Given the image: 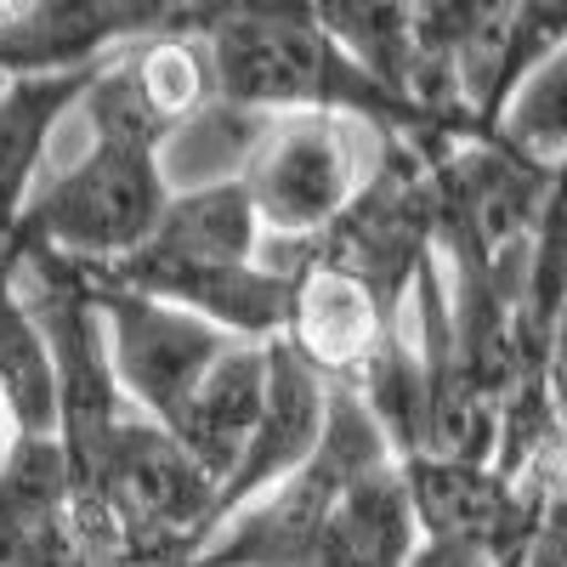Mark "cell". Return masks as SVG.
<instances>
[{
	"mask_svg": "<svg viewBox=\"0 0 567 567\" xmlns=\"http://www.w3.org/2000/svg\"><path fill=\"white\" fill-rule=\"evenodd\" d=\"M12 443H18V432H12V414H7V403H0V465H7Z\"/></svg>",
	"mask_w": 567,
	"mask_h": 567,
	"instance_id": "20",
	"label": "cell"
},
{
	"mask_svg": "<svg viewBox=\"0 0 567 567\" xmlns=\"http://www.w3.org/2000/svg\"><path fill=\"white\" fill-rule=\"evenodd\" d=\"M323 425H329V381L301 352L272 341L267 347V403H261V420H256V432H250L239 465H233V477L216 488L210 539L245 505H256L261 494H272L284 477H296V471L318 454Z\"/></svg>",
	"mask_w": 567,
	"mask_h": 567,
	"instance_id": "7",
	"label": "cell"
},
{
	"mask_svg": "<svg viewBox=\"0 0 567 567\" xmlns=\"http://www.w3.org/2000/svg\"><path fill=\"white\" fill-rule=\"evenodd\" d=\"M267 347L272 341H233L216 358V369L194 386V398L165 420V432L194 454V465L205 471L216 488L233 477V465H239V454H245V443L256 432V420H261V403H267Z\"/></svg>",
	"mask_w": 567,
	"mask_h": 567,
	"instance_id": "10",
	"label": "cell"
},
{
	"mask_svg": "<svg viewBox=\"0 0 567 567\" xmlns=\"http://www.w3.org/2000/svg\"><path fill=\"white\" fill-rule=\"evenodd\" d=\"M567 301V159L550 165V199L528 250V318L539 329V341L550 336V318Z\"/></svg>",
	"mask_w": 567,
	"mask_h": 567,
	"instance_id": "16",
	"label": "cell"
},
{
	"mask_svg": "<svg viewBox=\"0 0 567 567\" xmlns=\"http://www.w3.org/2000/svg\"><path fill=\"white\" fill-rule=\"evenodd\" d=\"M29 7H34V0H0V29H7V23H18Z\"/></svg>",
	"mask_w": 567,
	"mask_h": 567,
	"instance_id": "21",
	"label": "cell"
},
{
	"mask_svg": "<svg viewBox=\"0 0 567 567\" xmlns=\"http://www.w3.org/2000/svg\"><path fill=\"white\" fill-rule=\"evenodd\" d=\"M386 131L352 114H261L245 131L239 187L267 233V245H307L329 233L369 187L386 154Z\"/></svg>",
	"mask_w": 567,
	"mask_h": 567,
	"instance_id": "3",
	"label": "cell"
},
{
	"mask_svg": "<svg viewBox=\"0 0 567 567\" xmlns=\"http://www.w3.org/2000/svg\"><path fill=\"white\" fill-rule=\"evenodd\" d=\"M103 80L114 85V97L142 120L154 125L165 142L194 125L199 114L216 109V69L199 34H182V29H159V34H142L131 40L125 52L109 58Z\"/></svg>",
	"mask_w": 567,
	"mask_h": 567,
	"instance_id": "11",
	"label": "cell"
},
{
	"mask_svg": "<svg viewBox=\"0 0 567 567\" xmlns=\"http://www.w3.org/2000/svg\"><path fill=\"white\" fill-rule=\"evenodd\" d=\"M80 114L91 120V148L29 199L18 239L45 245L80 267H114L148 245L176 194L165 171V136L97 91H85Z\"/></svg>",
	"mask_w": 567,
	"mask_h": 567,
	"instance_id": "2",
	"label": "cell"
},
{
	"mask_svg": "<svg viewBox=\"0 0 567 567\" xmlns=\"http://www.w3.org/2000/svg\"><path fill=\"white\" fill-rule=\"evenodd\" d=\"M171 7H187V0H171Z\"/></svg>",
	"mask_w": 567,
	"mask_h": 567,
	"instance_id": "23",
	"label": "cell"
},
{
	"mask_svg": "<svg viewBox=\"0 0 567 567\" xmlns=\"http://www.w3.org/2000/svg\"><path fill=\"white\" fill-rule=\"evenodd\" d=\"M561 45H567V0H516L505 63H499V85H494V120H499L511 91L523 85L550 52H561ZM494 120H488V131H494Z\"/></svg>",
	"mask_w": 567,
	"mask_h": 567,
	"instance_id": "17",
	"label": "cell"
},
{
	"mask_svg": "<svg viewBox=\"0 0 567 567\" xmlns=\"http://www.w3.org/2000/svg\"><path fill=\"white\" fill-rule=\"evenodd\" d=\"M437 194V256L449 261H516L534 250L550 199V165L483 131L449 142L432 159Z\"/></svg>",
	"mask_w": 567,
	"mask_h": 567,
	"instance_id": "4",
	"label": "cell"
},
{
	"mask_svg": "<svg viewBox=\"0 0 567 567\" xmlns=\"http://www.w3.org/2000/svg\"><path fill=\"white\" fill-rule=\"evenodd\" d=\"M91 284H97V307H103L109 352H114V381H120L125 403L165 425L239 336H227L210 318L171 307L159 296L125 290V284H114L103 272H91Z\"/></svg>",
	"mask_w": 567,
	"mask_h": 567,
	"instance_id": "5",
	"label": "cell"
},
{
	"mask_svg": "<svg viewBox=\"0 0 567 567\" xmlns=\"http://www.w3.org/2000/svg\"><path fill=\"white\" fill-rule=\"evenodd\" d=\"M194 567H216V561H194Z\"/></svg>",
	"mask_w": 567,
	"mask_h": 567,
	"instance_id": "22",
	"label": "cell"
},
{
	"mask_svg": "<svg viewBox=\"0 0 567 567\" xmlns=\"http://www.w3.org/2000/svg\"><path fill=\"white\" fill-rule=\"evenodd\" d=\"M261 261L290 272V318H284L278 341L301 352L329 386H352L374 363V352L403 329V307H392L369 278L336 261L307 250H261Z\"/></svg>",
	"mask_w": 567,
	"mask_h": 567,
	"instance_id": "6",
	"label": "cell"
},
{
	"mask_svg": "<svg viewBox=\"0 0 567 567\" xmlns=\"http://www.w3.org/2000/svg\"><path fill=\"white\" fill-rule=\"evenodd\" d=\"M545 398H550V414L567 437V301L556 307L550 336H545Z\"/></svg>",
	"mask_w": 567,
	"mask_h": 567,
	"instance_id": "18",
	"label": "cell"
},
{
	"mask_svg": "<svg viewBox=\"0 0 567 567\" xmlns=\"http://www.w3.org/2000/svg\"><path fill=\"white\" fill-rule=\"evenodd\" d=\"M171 0H34L0 29V69L7 74H58L97 69L131 40L171 29Z\"/></svg>",
	"mask_w": 567,
	"mask_h": 567,
	"instance_id": "8",
	"label": "cell"
},
{
	"mask_svg": "<svg viewBox=\"0 0 567 567\" xmlns=\"http://www.w3.org/2000/svg\"><path fill=\"white\" fill-rule=\"evenodd\" d=\"M0 403L12 414L18 437H58L63 432V386L45 347V329L18 290V261L0 250Z\"/></svg>",
	"mask_w": 567,
	"mask_h": 567,
	"instance_id": "13",
	"label": "cell"
},
{
	"mask_svg": "<svg viewBox=\"0 0 567 567\" xmlns=\"http://www.w3.org/2000/svg\"><path fill=\"white\" fill-rule=\"evenodd\" d=\"M97 69H58V74H7L0 85V250L18 239L29 199L40 194V165L58 125L85 109Z\"/></svg>",
	"mask_w": 567,
	"mask_h": 567,
	"instance_id": "9",
	"label": "cell"
},
{
	"mask_svg": "<svg viewBox=\"0 0 567 567\" xmlns=\"http://www.w3.org/2000/svg\"><path fill=\"white\" fill-rule=\"evenodd\" d=\"M494 136H505L511 148H523L545 165L567 159V45L550 52L523 85L505 97Z\"/></svg>",
	"mask_w": 567,
	"mask_h": 567,
	"instance_id": "15",
	"label": "cell"
},
{
	"mask_svg": "<svg viewBox=\"0 0 567 567\" xmlns=\"http://www.w3.org/2000/svg\"><path fill=\"white\" fill-rule=\"evenodd\" d=\"M318 23L336 34L347 52L398 97H414V29H409V0H312ZM432 114V109H425ZM449 125V120H443Z\"/></svg>",
	"mask_w": 567,
	"mask_h": 567,
	"instance_id": "14",
	"label": "cell"
},
{
	"mask_svg": "<svg viewBox=\"0 0 567 567\" xmlns=\"http://www.w3.org/2000/svg\"><path fill=\"white\" fill-rule=\"evenodd\" d=\"M171 29L205 40L216 69V109L227 114H352L381 125L386 136L414 142L425 159H437L449 142H465L454 125L374 80L318 23L312 0H187L171 12Z\"/></svg>",
	"mask_w": 567,
	"mask_h": 567,
	"instance_id": "1",
	"label": "cell"
},
{
	"mask_svg": "<svg viewBox=\"0 0 567 567\" xmlns=\"http://www.w3.org/2000/svg\"><path fill=\"white\" fill-rule=\"evenodd\" d=\"M261 245L267 233L245 199L239 176H221L199 187H176L159 227L148 233V245L131 256L159 267H256Z\"/></svg>",
	"mask_w": 567,
	"mask_h": 567,
	"instance_id": "12",
	"label": "cell"
},
{
	"mask_svg": "<svg viewBox=\"0 0 567 567\" xmlns=\"http://www.w3.org/2000/svg\"><path fill=\"white\" fill-rule=\"evenodd\" d=\"M409 567H499V561L477 545H460V539H420Z\"/></svg>",
	"mask_w": 567,
	"mask_h": 567,
	"instance_id": "19",
	"label": "cell"
}]
</instances>
